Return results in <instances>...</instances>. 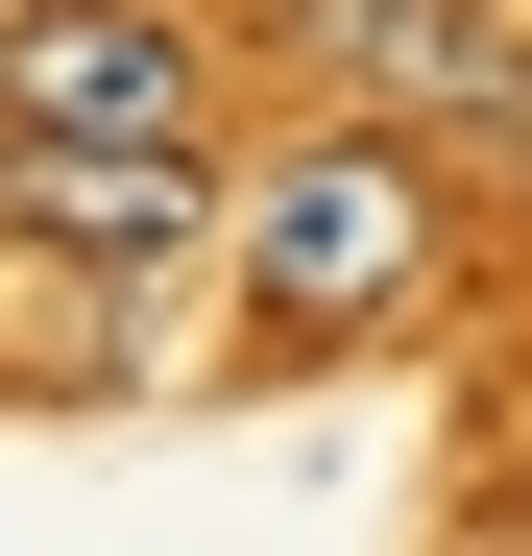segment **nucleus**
<instances>
[{
    "instance_id": "nucleus-1",
    "label": "nucleus",
    "mask_w": 532,
    "mask_h": 556,
    "mask_svg": "<svg viewBox=\"0 0 532 556\" xmlns=\"http://www.w3.org/2000/svg\"><path fill=\"white\" fill-rule=\"evenodd\" d=\"M435 291V169H411V122H364V146H291L242 194V315L266 339H364V315H411Z\"/></svg>"
},
{
    "instance_id": "nucleus-2",
    "label": "nucleus",
    "mask_w": 532,
    "mask_h": 556,
    "mask_svg": "<svg viewBox=\"0 0 532 556\" xmlns=\"http://www.w3.org/2000/svg\"><path fill=\"white\" fill-rule=\"evenodd\" d=\"M0 98H25V146H194V25L169 0H25Z\"/></svg>"
},
{
    "instance_id": "nucleus-3",
    "label": "nucleus",
    "mask_w": 532,
    "mask_h": 556,
    "mask_svg": "<svg viewBox=\"0 0 532 556\" xmlns=\"http://www.w3.org/2000/svg\"><path fill=\"white\" fill-rule=\"evenodd\" d=\"M291 25L364 73L388 122H484V146H532V49L484 25V0H291Z\"/></svg>"
},
{
    "instance_id": "nucleus-4",
    "label": "nucleus",
    "mask_w": 532,
    "mask_h": 556,
    "mask_svg": "<svg viewBox=\"0 0 532 556\" xmlns=\"http://www.w3.org/2000/svg\"><path fill=\"white\" fill-rule=\"evenodd\" d=\"M0 218H25V242H98V266H169L218 218V169L194 146H0Z\"/></svg>"
}]
</instances>
